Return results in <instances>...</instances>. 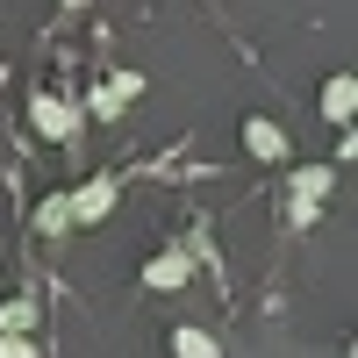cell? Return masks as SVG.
Here are the masks:
<instances>
[{"label":"cell","instance_id":"cell-12","mask_svg":"<svg viewBox=\"0 0 358 358\" xmlns=\"http://www.w3.org/2000/svg\"><path fill=\"white\" fill-rule=\"evenodd\" d=\"M65 8H94V0H65Z\"/></svg>","mask_w":358,"mask_h":358},{"label":"cell","instance_id":"cell-9","mask_svg":"<svg viewBox=\"0 0 358 358\" xmlns=\"http://www.w3.org/2000/svg\"><path fill=\"white\" fill-rule=\"evenodd\" d=\"M36 229H43V236H65V229H72V201H65V194H43V201H36Z\"/></svg>","mask_w":358,"mask_h":358},{"label":"cell","instance_id":"cell-3","mask_svg":"<svg viewBox=\"0 0 358 358\" xmlns=\"http://www.w3.org/2000/svg\"><path fill=\"white\" fill-rule=\"evenodd\" d=\"M65 201H72V229H86V222H108V215H115L122 187H115V172H94V179H79Z\"/></svg>","mask_w":358,"mask_h":358},{"label":"cell","instance_id":"cell-8","mask_svg":"<svg viewBox=\"0 0 358 358\" xmlns=\"http://www.w3.org/2000/svg\"><path fill=\"white\" fill-rule=\"evenodd\" d=\"M36 301H29V294H15V301H0V337H36Z\"/></svg>","mask_w":358,"mask_h":358},{"label":"cell","instance_id":"cell-4","mask_svg":"<svg viewBox=\"0 0 358 358\" xmlns=\"http://www.w3.org/2000/svg\"><path fill=\"white\" fill-rule=\"evenodd\" d=\"M136 94H143V72H108V79H94V94H86L79 115H101V122H115V115H122Z\"/></svg>","mask_w":358,"mask_h":358},{"label":"cell","instance_id":"cell-10","mask_svg":"<svg viewBox=\"0 0 358 358\" xmlns=\"http://www.w3.org/2000/svg\"><path fill=\"white\" fill-rule=\"evenodd\" d=\"M172 358H222V344L208 337V330H194V322H187V330H172Z\"/></svg>","mask_w":358,"mask_h":358},{"label":"cell","instance_id":"cell-2","mask_svg":"<svg viewBox=\"0 0 358 358\" xmlns=\"http://www.w3.org/2000/svg\"><path fill=\"white\" fill-rule=\"evenodd\" d=\"M29 122H36V136H43V143H72L86 115H79L65 94H29Z\"/></svg>","mask_w":358,"mask_h":358},{"label":"cell","instance_id":"cell-6","mask_svg":"<svg viewBox=\"0 0 358 358\" xmlns=\"http://www.w3.org/2000/svg\"><path fill=\"white\" fill-rule=\"evenodd\" d=\"M322 115L351 129V115H358V72H330V79H322Z\"/></svg>","mask_w":358,"mask_h":358},{"label":"cell","instance_id":"cell-1","mask_svg":"<svg viewBox=\"0 0 358 358\" xmlns=\"http://www.w3.org/2000/svg\"><path fill=\"white\" fill-rule=\"evenodd\" d=\"M287 222H315V208L330 201V187H337V172L330 165H294V179H287Z\"/></svg>","mask_w":358,"mask_h":358},{"label":"cell","instance_id":"cell-11","mask_svg":"<svg viewBox=\"0 0 358 358\" xmlns=\"http://www.w3.org/2000/svg\"><path fill=\"white\" fill-rule=\"evenodd\" d=\"M0 358H43L36 337H0Z\"/></svg>","mask_w":358,"mask_h":358},{"label":"cell","instance_id":"cell-7","mask_svg":"<svg viewBox=\"0 0 358 358\" xmlns=\"http://www.w3.org/2000/svg\"><path fill=\"white\" fill-rule=\"evenodd\" d=\"M187 273H194V258L179 251V244H172V251H158L151 265H143V280H151L158 294H172V287H187Z\"/></svg>","mask_w":358,"mask_h":358},{"label":"cell","instance_id":"cell-5","mask_svg":"<svg viewBox=\"0 0 358 358\" xmlns=\"http://www.w3.org/2000/svg\"><path fill=\"white\" fill-rule=\"evenodd\" d=\"M244 151H251L258 165H287L294 143H287V129L273 122V115H244Z\"/></svg>","mask_w":358,"mask_h":358}]
</instances>
